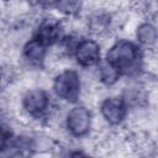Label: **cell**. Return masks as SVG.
Instances as JSON below:
<instances>
[{
	"mask_svg": "<svg viewBox=\"0 0 158 158\" xmlns=\"http://www.w3.org/2000/svg\"><path fill=\"white\" fill-rule=\"evenodd\" d=\"M46 53H47V47H44L33 38H31L23 46V57L33 65H41L44 60Z\"/></svg>",
	"mask_w": 158,
	"mask_h": 158,
	"instance_id": "obj_8",
	"label": "cell"
},
{
	"mask_svg": "<svg viewBox=\"0 0 158 158\" xmlns=\"http://www.w3.org/2000/svg\"><path fill=\"white\" fill-rule=\"evenodd\" d=\"M122 74H133L139 68L141 52L139 47L127 40H120L114 43L105 58Z\"/></svg>",
	"mask_w": 158,
	"mask_h": 158,
	"instance_id": "obj_1",
	"label": "cell"
},
{
	"mask_svg": "<svg viewBox=\"0 0 158 158\" xmlns=\"http://www.w3.org/2000/svg\"><path fill=\"white\" fill-rule=\"evenodd\" d=\"M54 94L64 101L77 102L80 95V77L75 70L67 69L58 74L53 81Z\"/></svg>",
	"mask_w": 158,
	"mask_h": 158,
	"instance_id": "obj_2",
	"label": "cell"
},
{
	"mask_svg": "<svg viewBox=\"0 0 158 158\" xmlns=\"http://www.w3.org/2000/svg\"><path fill=\"white\" fill-rule=\"evenodd\" d=\"M100 46L96 41L90 38H83L78 42L73 54L77 63L81 67L99 65L100 59Z\"/></svg>",
	"mask_w": 158,
	"mask_h": 158,
	"instance_id": "obj_4",
	"label": "cell"
},
{
	"mask_svg": "<svg viewBox=\"0 0 158 158\" xmlns=\"http://www.w3.org/2000/svg\"><path fill=\"white\" fill-rule=\"evenodd\" d=\"M99 77L101 83H104L105 85H112L118 80L121 73L114 65H111L106 59H102L99 63Z\"/></svg>",
	"mask_w": 158,
	"mask_h": 158,
	"instance_id": "obj_10",
	"label": "cell"
},
{
	"mask_svg": "<svg viewBox=\"0 0 158 158\" xmlns=\"http://www.w3.org/2000/svg\"><path fill=\"white\" fill-rule=\"evenodd\" d=\"M109 25V20L106 16L104 15H96L91 19L90 21V26L93 30H95L96 32H101V31H105V28L107 27Z\"/></svg>",
	"mask_w": 158,
	"mask_h": 158,
	"instance_id": "obj_11",
	"label": "cell"
},
{
	"mask_svg": "<svg viewBox=\"0 0 158 158\" xmlns=\"http://www.w3.org/2000/svg\"><path fill=\"white\" fill-rule=\"evenodd\" d=\"M68 158H90L88 154H85L84 152L81 151H74V152H70Z\"/></svg>",
	"mask_w": 158,
	"mask_h": 158,
	"instance_id": "obj_12",
	"label": "cell"
},
{
	"mask_svg": "<svg viewBox=\"0 0 158 158\" xmlns=\"http://www.w3.org/2000/svg\"><path fill=\"white\" fill-rule=\"evenodd\" d=\"M136 37H137V41L141 44L151 46V44L156 43V41L158 40V31L152 23L143 22L137 27Z\"/></svg>",
	"mask_w": 158,
	"mask_h": 158,
	"instance_id": "obj_9",
	"label": "cell"
},
{
	"mask_svg": "<svg viewBox=\"0 0 158 158\" xmlns=\"http://www.w3.org/2000/svg\"><path fill=\"white\" fill-rule=\"evenodd\" d=\"M102 117L110 125H120L127 115V104L122 98L112 96L105 99L100 105Z\"/></svg>",
	"mask_w": 158,
	"mask_h": 158,
	"instance_id": "obj_6",
	"label": "cell"
},
{
	"mask_svg": "<svg viewBox=\"0 0 158 158\" xmlns=\"http://www.w3.org/2000/svg\"><path fill=\"white\" fill-rule=\"evenodd\" d=\"M60 31H62V26L58 20L43 19L36 27L32 38L40 42L41 44H43L44 47H48L58 42Z\"/></svg>",
	"mask_w": 158,
	"mask_h": 158,
	"instance_id": "obj_7",
	"label": "cell"
},
{
	"mask_svg": "<svg viewBox=\"0 0 158 158\" xmlns=\"http://www.w3.org/2000/svg\"><path fill=\"white\" fill-rule=\"evenodd\" d=\"M25 111L32 117H42L49 107V96L42 89H33L25 94L22 99Z\"/></svg>",
	"mask_w": 158,
	"mask_h": 158,
	"instance_id": "obj_5",
	"label": "cell"
},
{
	"mask_svg": "<svg viewBox=\"0 0 158 158\" xmlns=\"http://www.w3.org/2000/svg\"><path fill=\"white\" fill-rule=\"evenodd\" d=\"M65 126L68 132L74 137H83L88 135L91 126L90 111L84 106H75L68 114L65 118Z\"/></svg>",
	"mask_w": 158,
	"mask_h": 158,
	"instance_id": "obj_3",
	"label": "cell"
}]
</instances>
